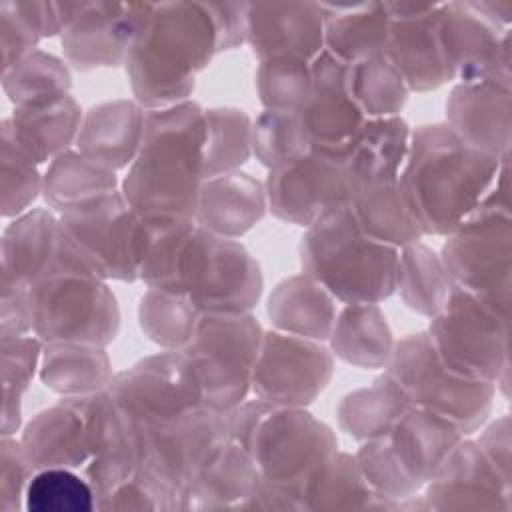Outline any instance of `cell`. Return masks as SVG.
Instances as JSON below:
<instances>
[{
	"label": "cell",
	"mask_w": 512,
	"mask_h": 512,
	"mask_svg": "<svg viewBox=\"0 0 512 512\" xmlns=\"http://www.w3.org/2000/svg\"><path fill=\"white\" fill-rule=\"evenodd\" d=\"M328 8L334 10V14L322 16L324 44L328 54L350 66L384 52L390 16L368 14V4H346Z\"/></svg>",
	"instance_id": "d590c367"
},
{
	"label": "cell",
	"mask_w": 512,
	"mask_h": 512,
	"mask_svg": "<svg viewBox=\"0 0 512 512\" xmlns=\"http://www.w3.org/2000/svg\"><path fill=\"white\" fill-rule=\"evenodd\" d=\"M264 332L246 312L202 314L192 338L182 348L200 390L202 406L230 412L244 402Z\"/></svg>",
	"instance_id": "52a82bcc"
},
{
	"label": "cell",
	"mask_w": 512,
	"mask_h": 512,
	"mask_svg": "<svg viewBox=\"0 0 512 512\" xmlns=\"http://www.w3.org/2000/svg\"><path fill=\"white\" fill-rule=\"evenodd\" d=\"M396 288L412 310L432 318L446 304L456 286L448 276L442 258L430 248L414 242L404 246L398 256Z\"/></svg>",
	"instance_id": "f35d334b"
},
{
	"label": "cell",
	"mask_w": 512,
	"mask_h": 512,
	"mask_svg": "<svg viewBox=\"0 0 512 512\" xmlns=\"http://www.w3.org/2000/svg\"><path fill=\"white\" fill-rule=\"evenodd\" d=\"M252 148L270 170L308 154L310 144L294 110H266L252 126Z\"/></svg>",
	"instance_id": "bcb514c9"
},
{
	"label": "cell",
	"mask_w": 512,
	"mask_h": 512,
	"mask_svg": "<svg viewBox=\"0 0 512 512\" xmlns=\"http://www.w3.org/2000/svg\"><path fill=\"white\" fill-rule=\"evenodd\" d=\"M34 470L22 450V444L2 436L0 450V510L14 512L22 506L28 482Z\"/></svg>",
	"instance_id": "f907efd6"
},
{
	"label": "cell",
	"mask_w": 512,
	"mask_h": 512,
	"mask_svg": "<svg viewBox=\"0 0 512 512\" xmlns=\"http://www.w3.org/2000/svg\"><path fill=\"white\" fill-rule=\"evenodd\" d=\"M150 16H74L64 30V50L78 68L112 66L126 60Z\"/></svg>",
	"instance_id": "83f0119b"
},
{
	"label": "cell",
	"mask_w": 512,
	"mask_h": 512,
	"mask_svg": "<svg viewBox=\"0 0 512 512\" xmlns=\"http://www.w3.org/2000/svg\"><path fill=\"white\" fill-rule=\"evenodd\" d=\"M84 418L90 458L86 480L98 496L126 482L140 462V430L114 402L110 392H92L66 398Z\"/></svg>",
	"instance_id": "9a60e30c"
},
{
	"label": "cell",
	"mask_w": 512,
	"mask_h": 512,
	"mask_svg": "<svg viewBox=\"0 0 512 512\" xmlns=\"http://www.w3.org/2000/svg\"><path fill=\"white\" fill-rule=\"evenodd\" d=\"M386 374L398 384L408 406L446 418L470 432L486 418L492 402V382L468 380L444 368L428 334H412L392 348Z\"/></svg>",
	"instance_id": "ba28073f"
},
{
	"label": "cell",
	"mask_w": 512,
	"mask_h": 512,
	"mask_svg": "<svg viewBox=\"0 0 512 512\" xmlns=\"http://www.w3.org/2000/svg\"><path fill=\"white\" fill-rule=\"evenodd\" d=\"M260 478L252 456L228 438L190 484L184 510H242Z\"/></svg>",
	"instance_id": "603a6c76"
},
{
	"label": "cell",
	"mask_w": 512,
	"mask_h": 512,
	"mask_svg": "<svg viewBox=\"0 0 512 512\" xmlns=\"http://www.w3.org/2000/svg\"><path fill=\"white\" fill-rule=\"evenodd\" d=\"M108 392L138 430L202 404L198 378L180 350L142 360L110 380Z\"/></svg>",
	"instance_id": "5bb4252c"
},
{
	"label": "cell",
	"mask_w": 512,
	"mask_h": 512,
	"mask_svg": "<svg viewBox=\"0 0 512 512\" xmlns=\"http://www.w3.org/2000/svg\"><path fill=\"white\" fill-rule=\"evenodd\" d=\"M216 50L210 16H150L126 56L132 88L146 106L178 104Z\"/></svg>",
	"instance_id": "277c9868"
},
{
	"label": "cell",
	"mask_w": 512,
	"mask_h": 512,
	"mask_svg": "<svg viewBox=\"0 0 512 512\" xmlns=\"http://www.w3.org/2000/svg\"><path fill=\"white\" fill-rule=\"evenodd\" d=\"M256 86L266 110H298L310 92V62L300 58L262 60Z\"/></svg>",
	"instance_id": "c3c4849f"
},
{
	"label": "cell",
	"mask_w": 512,
	"mask_h": 512,
	"mask_svg": "<svg viewBox=\"0 0 512 512\" xmlns=\"http://www.w3.org/2000/svg\"><path fill=\"white\" fill-rule=\"evenodd\" d=\"M228 438V414L200 404L140 430L136 474L168 500L170 510H184L190 484Z\"/></svg>",
	"instance_id": "5b68a950"
},
{
	"label": "cell",
	"mask_w": 512,
	"mask_h": 512,
	"mask_svg": "<svg viewBox=\"0 0 512 512\" xmlns=\"http://www.w3.org/2000/svg\"><path fill=\"white\" fill-rule=\"evenodd\" d=\"M484 456L496 466V470L510 480V436H508V418L492 424L482 438L478 440Z\"/></svg>",
	"instance_id": "f5cc1de1"
},
{
	"label": "cell",
	"mask_w": 512,
	"mask_h": 512,
	"mask_svg": "<svg viewBox=\"0 0 512 512\" xmlns=\"http://www.w3.org/2000/svg\"><path fill=\"white\" fill-rule=\"evenodd\" d=\"M58 220L46 210H32L16 218L2 238V282L36 284L54 254Z\"/></svg>",
	"instance_id": "4dcf8cb0"
},
{
	"label": "cell",
	"mask_w": 512,
	"mask_h": 512,
	"mask_svg": "<svg viewBox=\"0 0 512 512\" xmlns=\"http://www.w3.org/2000/svg\"><path fill=\"white\" fill-rule=\"evenodd\" d=\"M266 192L248 174L226 172L212 176L200 188L198 224L222 238H234L252 228L264 214Z\"/></svg>",
	"instance_id": "484cf974"
},
{
	"label": "cell",
	"mask_w": 512,
	"mask_h": 512,
	"mask_svg": "<svg viewBox=\"0 0 512 512\" xmlns=\"http://www.w3.org/2000/svg\"><path fill=\"white\" fill-rule=\"evenodd\" d=\"M268 314L282 332L314 340L328 338L336 320L332 294L308 274L282 282L270 296Z\"/></svg>",
	"instance_id": "d6a6232c"
},
{
	"label": "cell",
	"mask_w": 512,
	"mask_h": 512,
	"mask_svg": "<svg viewBox=\"0 0 512 512\" xmlns=\"http://www.w3.org/2000/svg\"><path fill=\"white\" fill-rule=\"evenodd\" d=\"M24 508L28 512H90L96 508V492L72 468H44L32 474Z\"/></svg>",
	"instance_id": "f6af8a7d"
},
{
	"label": "cell",
	"mask_w": 512,
	"mask_h": 512,
	"mask_svg": "<svg viewBox=\"0 0 512 512\" xmlns=\"http://www.w3.org/2000/svg\"><path fill=\"white\" fill-rule=\"evenodd\" d=\"M426 334L440 364L462 378L494 382L506 370V312L458 286Z\"/></svg>",
	"instance_id": "30bf717a"
},
{
	"label": "cell",
	"mask_w": 512,
	"mask_h": 512,
	"mask_svg": "<svg viewBox=\"0 0 512 512\" xmlns=\"http://www.w3.org/2000/svg\"><path fill=\"white\" fill-rule=\"evenodd\" d=\"M498 170V158L466 144L450 126L434 124L410 134L398 184L422 234H452Z\"/></svg>",
	"instance_id": "7a4b0ae2"
},
{
	"label": "cell",
	"mask_w": 512,
	"mask_h": 512,
	"mask_svg": "<svg viewBox=\"0 0 512 512\" xmlns=\"http://www.w3.org/2000/svg\"><path fill=\"white\" fill-rule=\"evenodd\" d=\"M352 196L344 148L312 146L302 158L270 170L266 200L286 222L310 226L324 214L346 206Z\"/></svg>",
	"instance_id": "4fadbf2b"
},
{
	"label": "cell",
	"mask_w": 512,
	"mask_h": 512,
	"mask_svg": "<svg viewBox=\"0 0 512 512\" xmlns=\"http://www.w3.org/2000/svg\"><path fill=\"white\" fill-rule=\"evenodd\" d=\"M406 502L414 510H510V480L484 456L478 442L460 440L438 472Z\"/></svg>",
	"instance_id": "e0dca14e"
},
{
	"label": "cell",
	"mask_w": 512,
	"mask_h": 512,
	"mask_svg": "<svg viewBox=\"0 0 512 512\" xmlns=\"http://www.w3.org/2000/svg\"><path fill=\"white\" fill-rule=\"evenodd\" d=\"M410 142V130L398 116L370 118L344 146V164L352 194L368 184L396 178ZM352 198V196H350Z\"/></svg>",
	"instance_id": "d4e9b609"
},
{
	"label": "cell",
	"mask_w": 512,
	"mask_h": 512,
	"mask_svg": "<svg viewBox=\"0 0 512 512\" xmlns=\"http://www.w3.org/2000/svg\"><path fill=\"white\" fill-rule=\"evenodd\" d=\"M444 268L454 286L496 310L508 308L510 212L478 202L444 244Z\"/></svg>",
	"instance_id": "8fae6325"
},
{
	"label": "cell",
	"mask_w": 512,
	"mask_h": 512,
	"mask_svg": "<svg viewBox=\"0 0 512 512\" xmlns=\"http://www.w3.org/2000/svg\"><path fill=\"white\" fill-rule=\"evenodd\" d=\"M206 146L202 176L226 174L242 164L250 154V120L242 110L214 108L206 110Z\"/></svg>",
	"instance_id": "7bdbcfd3"
},
{
	"label": "cell",
	"mask_w": 512,
	"mask_h": 512,
	"mask_svg": "<svg viewBox=\"0 0 512 512\" xmlns=\"http://www.w3.org/2000/svg\"><path fill=\"white\" fill-rule=\"evenodd\" d=\"M330 338L342 360L362 368L386 364L392 352L390 330L376 304H348L336 316Z\"/></svg>",
	"instance_id": "e575fe53"
},
{
	"label": "cell",
	"mask_w": 512,
	"mask_h": 512,
	"mask_svg": "<svg viewBox=\"0 0 512 512\" xmlns=\"http://www.w3.org/2000/svg\"><path fill=\"white\" fill-rule=\"evenodd\" d=\"M32 470L86 466L90 452L82 414L64 400L40 412L24 430L20 440Z\"/></svg>",
	"instance_id": "4316f807"
},
{
	"label": "cell",
	"mask_w": 512,
	"mask_h": 512,
	"mask_svg": "<svg viewBox=\"0 0 512 512\" xmlns=\"http://www.w3.org/2000/svg\"><path fill=\"white\" fill-rule=\"evenodd\" d=\"M42 382L62 394L82 396L100 392L110 382V362L100 346L46 344Z\"/></svg>",
	"instance_id": "8d00e7d4"
},
{
	"label": "cell",
	"mask_w": 512,
	"mask_h": 512,
	"mask_svg": "<svg viewBox=\"0 0 512 512\" xmlns=\"http://www.w3.org/2000/svg\"><path fill=\"white\" fill-rule=\"evenodd\" d=\"M2 86L16 108L32 106L68 94L70 74L58 58L34 50L2 72Z\"/></svg>",
	"instance_id": "b9f144b4"
},
{
	"label": "cell",
	"mask_w": 512,
	"mask_h": 512,
	"mask_svg": "<svg viewBox=\"0 0 512 512\" xmlns=\"http://www.w3.org/2000/svg\"><path fill=\"white\" fill-rule=\"evenodd\" d=\"M400 16H390L384 56L394 64L408 90H430L448 80L436 36L432 6H396Z\"/></svg>",
	"instance_id": "ffe728a7"
},
{
	"label": "cell",
	"mask_w": 512,
	"mask_h": 512,
	"mask_svg": "<svg viewBox=\"0 0 512 512\" xmlns=\"http://www.w3.org/2000/svg\"><path fill=\"white\" fill-rule=\"evenodd\" d=\"M332 374V358L308 338L272 332L264 334L252 374L256 396L274 406L312 402Z\"/></svg>",
	"instance_id": "2e32d148"
},
{
	"label": "cell",
	"mask_w": 512,
	"mask_h": 512,
	"mask_svg": "<svg viewBox=\"0 0 512 512\" xmlns=\"http://www.w3.org/2000/svg\"><path fill=\"white\" fill-rule=\"evenodd\" d=\"M348 208L360 230L380 244L404 248L424 236L404 200L398 176L358 188Z\"/></svg>",
	"instance_id": "f546056e"
},
{
	"label": "cell",
	"mask_w": 512,
	"mask_h": 512,
	"mask_svg": "<svg viewBox=\"0 0 512 512\" xmlns=\"http://www.w3.org/2000/svg\"><path fill=\"white\" fill-rule=\"evenodd\" d=\"M348 88L366 120L396 116L408 94L406 82L384 54L350 64Z\"/></svg>",
	"instance_id": "ab89813d"
},
{
	"label": "cell",
	"mask_w": 512,
	"mask_h": 512,
	"mask_svg": "<svg viewBox=\"0 0 512 512\" xmlns=\"http://www.w3.org/2000/svg\"><path fill=\"white\" fill-rule=\"evenodd\" d=\"M202 312L188 296L150 288L142 298L140 322L144 332L166 348H184L192 338Z\"/></svg>",
	"instance_id": "ee69618b"
},
{
	"label": "cell",
	"mask_w": 512,
	"mask_h": 512,
	"mask_svg": "<svg viewBox=\"0 0 512 512\" xmlns=\"http://www.w3.org/2000/svg\"><path fill=\"white\" fill-rule=\"evenodd\" d=\"M310 148H344L364 126L366 116L348 88V64L322 50L310 62V92L296 110Z\"/></svg>",
	"instance_id": "ac0fdd59"
},
{
	"label": "cell",
	"mask_w": 512,
	"mask_h": 512,
	"mask_svg": "<svg viewBox=\"0 0 512 512\" xmlns=\"http://www.w3.org/2000/svg\"><path fill=\"white\" fill-rule=\"evenodd\" d=\"M206 114L190 102L150 110L142 144L122 182L142 218H194L202 188Z\"/></svg>",
	"instance_id": "6da1fadb"
},
{
	"label": "cell",
	"mask_w": 512,
	"mask_h": 512,
	"mask_svg": "<svg viewBox=\"0 0 512 512\" xmlns=\"http://www.w3.org/2000/svg\"><path fill=\"white\" fill-rule=\"evenodd\" d=\"M300 254L306 274L346 304H378L396 288L398 248L368 238L348 204L308 226Z\"/></svg>",
	"instance_id": "3957f363"
},
{
	"label": "cell",
	"mask_w": 512,
	"mask_h": 512,
	"mask_svg": "<svg viewBox=\"0 0 512 512\" xmlns=\"http://www.w3.org/2000/svg\"><path fill=\"white\" fill-rule=\"evenodd\" d=\"M116 188L114 170L90 160L82 152H62L42 176V192L46 202L68 212L90 200L106 196Z\"/></svg>",
	"instance_id": "836d02e7"
},
{
	"label": "cell",
	"mask_w": 512,
	"mask_h": 512,
	"mask_svg": "<svg viewBox=\"0 0 512 512\" xmlns=\"http://www.w3.org/2000/svg\"><path fill=\"white\" fill-rule=\"evenodd\" d=\"M40 358V338H2V436H10L20 424V398L28 388Z\"/></svg>",
	"instance_id": "7dc6e473"
},
{
	"label": "cell",
	"mask_w": 512,
	"mask_h": 512,
	"mask_svg": "<svg viewBox=\"0 0 512 512\" xmlns=\"http://www.w3.org/2000/svg\"><path fill=\"white\" fill-rule=\"evenodd\" d=\"M242 448L266 482L302 490L306 476L336 452V438L298 406L268 404Z\"/></svg>",
	"instance_id": "7c38bea8"
},
{
	"label": "cell",
	"mask_w": 512,
	"mask_h": 512,
	"mask_svg": "<svg viewBox=\"0 0 512 512\" xmlns=\"http://www.w3.org/2000/svg\"><path fill=\"white\" fill-rule=\"evenodd\" d=\"M18 146L38 164L54 160L80 132V108L72 96L20 106L4 120Z\"/></svg>",
	"instance_id": "f1b7e54d"
},
{
	"label": "cell",
	"mask_w": 512,
	"mask_h": 512,
	"mask_svg": "<svg viewBox=\"0 0 512 512\" xmlns=\"http://www.w3.org/2000/svg\"><path fill=\"white\" fill-rule=\"evenodd\" d=\"M32 332L46 344L106 346L118 332V304L104 280L60 274L30 288Z\"/></svg>",
	"instance_id": "9c48e42d"
},
{
	"label": "cell",
	"mask_w": 512,
	"mask_h": 512,
	"mask_svg": "<svg viewBox=\"0 0 512 512\" xmlns=\"http://www.w3.org/2000/svg\"><path fill=\"white\" fill-rule=\"evenodd\" d=\"M30 288L2 282V338L24 336L32 330Z\"/></svg>",
	"instance_id": "816d5d0a"
},
{
	"label": "cell",
	"mask_w": 512,
	"mask_h": 512,
	"mask_svg": "<svg viewBox=\"0 0 512 512\" xmlns=\"http://www.w3.org/2000/svg\"><path fill=\"white\" fill-rule=\"evenodd\" d=\"M144 122L146 114L134 102L100 104L80 126L78 148L84 156L110 170L122 168L132 164L140 150Z\"/></svg>",
	"instance_id": "cb8c5ba5"
},
{
	"label": "cell",
	"mask_w": 512,
	"mask_h": 512,
	"mask_svg": "<svg viewBox=\"0 0 512 512\" xmlns=\"http://www.w3.org/2000/svg\"><path fill=\"white\" fill-rule=\"evenodd\" d=\"M448 126L470 146L498 158L508 150L510 88L494 82H466L446 104Z\"/></svg>",
	"instance_id": "44dd1931"
},
{
	"label": "cell",
	"mask_w": 512,
	"mask_h": 512,
	"mask_svg": "<svg viewBox=\"0 0 512 512\" xmlns=\"http://www.w3.org/2000/svg\"><path fill=\"white\" fill-rule=\"evenodd\" d=\"M166 290L188 296L202 314L246 312L260 296L262 276L238 242L196 224L178 254Z\"/></svg>",
	"instance_id": "8992f818"
},
{
	"label": "cell",
	"mask_w": 512,
	"mask_h": 512,
	"mask_svg": "<svg viewBox=\"0 0 512 512\" xmlns=\"http://www.w3.org/2000/svg\"><path fill=\"white\" fill-rule=\"evenodd\" d=\"M246 16V38L260 62L270 58H300L312 62L324 44L320 6L282 4L252 6Z\"/></svg>",
	"instance_id": "d6986e66"
},
{
	"label": "cell",
	"mask_w": 512,
	"mask_h": 512,
	"mask_svg": "<svg viewBox=\"0 0 512 512\" xmlns=\"http://www.w3.org/2000/svg\"><path fill=\"white\" fill-rule=\"evenodd\" d=\"M304 510H382L356 456L334 452L302 484Z\"/></svg>",
	"instance_id": "1f68e13d"
},
{
	"label": "cell",
	"mask_w": 512,
	"mask_h": 512,
	"mask_svg": "<svg viewBox=\"0 0 512 512\" xmlns=\"http://www.w3.org/2000/svg\"><path fill=\"white\" fill-rule=\"evenodd\" d=\"M462 434L446 418L410 406L390 430L388 440L406 472L424 486L460 444Z\"/></svg>",
	"instance_id": "7402d4cb"
},
{
	"label": "cell",
	"mask_w": 512,
	"mask_h": 512,
	"mask_svg": "<svg viewBox=\"0 0 512 512\" xmlns=\"http://www.w3.org/2000/svg\"><path fill=\"white\" fill-rule=\"evenodd\" d=\"M408 400L398 384L384 374L370 388L348 394L338 406L340 426L360 440L388 436L406 412Z\"/></svg>",
	"instance_id": "74e56055"
},
{
	"label": "cell",
	"mask_w": 512,
	"mask_h": 512,
	"mask_svg": "<svg viewBox=\"0 0 512 512\" xmlns=\"http://www.w3.org/2000/svg\"><path fill=\"white\" fill-rule=\"evenodd\" d=\"M42 190L38 162L30 158L2 122V214H22Z\"/></svg>",
	"instance_id": "681fc988"
},
{
	"label": "cell",
	"mask_w": 512,
	"mask_h": 512,
	"mask_svg": "<svg viewBox=\"0 0 512 512\" xmlns=\"http://www.w3.org/2000/svg\"><path fill=\"white\" fill-rule=\"evenodd\" d=\"M356 460L368 486L380 500L382 510H398L422 490V484L400 464L388 436L366 440L360 446Z\"/></svg>",
	"instance_id": "60d3db41"
}]
</instances>
